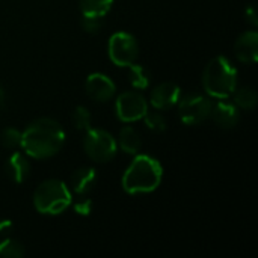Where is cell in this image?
I'll use <instances>...</instances> for the list:
<instances>
[{"label": "cell", "mask_w": 258, "mask_h": 258, "mask_svg": "<svg viewBox=\"0 0 258 258\" xmlns=\"http://www.w3.org/2000/svg\"><path fill=\"white\" fill-rule=\"evenodd\" d=\"M0 142L5 148H9V150L18 148L21 147V132L14 127H8L2 132Z\"/></svg>", "instance_id": "21"}, {"label": "cell", "mask_w": 258, "mask_h": 258, "mask_svg": "<svg viewBox=\"0 0 258 258\" xmlns=\"http://www.w3.org/2000/svg\"><path fill=\"white\" fill-rule=\"evenodd\" d=\"M181 97L180 86L172 82H163L157 85L150 94V103L157 110H168L174 107Z\"/></svg>", "instance_id": "10"}, {"label": "cell", "mask_w": 258, "mask_h": 258, "mask_svg": "<svg viewBox=\"0 0 258 258\" xmlns=\"http://www.w3.org/2000/svg\"><path fill=\"white\" fill-rule=\"evenodd\" d=\"M5 172L11 181L21 184L30 175V163L29 159L21 153H12L5 165Z\"/></svg>", "instance_id": "13"}, {"label": "cell", "mask_w": 258, "mask_h": 258, "mask_svg": "<svg viewBox=\"0 0 258 258\" xmlns=\"http://www.w3.org/2000/svg\"><path fill=\"white\" fill-rule=\"evenodd\" d=\"M85 91L91 100L98 103H106L115 95L116 86L107 76L101 73H94L88 76L85 82Z\"/></svg>", "instance_id": "9"}, {"label": "cell", "mask_w": 258, "mask_h": 258, "mask_svg": "<svg viewBox=\"0 0 258 258\" xmlns=\"http://www.w3.org/2000/svg\"><path fill=\"white\" fill-rule=\"evenodd\" d=\"M245 18H246V21H248L251 26H257L258 24V18H257V14H255V8H254L252 5H249V6L246 8V11H245Z\"/></svg>", "instance_id": "25"}, {"label": "cell", "mask_w": 258, "mask_h": 258, "mask_svg": "<svg viewBox=\"0 0 258 258\" xmlns=\"http://www.w3.org/2000/svg\"><path fill=\"white\" fill-rule=\"evenodd\" d=\"M234 94V104L239 109L245 110H252L257 106V92L251 86H243V88H236Z\"/></svg>", "instance_id": "17"}, {"label": "cell", "mask_w": 258, "mask_h": 258, "mask_svg": "<svg viewBox=\"0 0 258 258\" xmlns=\"http://www.w3.org/2000/svg\"><path fill=\"white\" fill-rule=\"evenodd\" d=\"M82 15L86 17H104L112 5L113 0H79Z\"/></svg>", "instance_id": "16"}, {"label": "cell", "mask_w": 258, "mask_h": 258, "mask_svg": "<svg viewBox=\"0 0 258 258\" xmlns=\"http://www.w3.org/2000/svg\"><path fill=\"white\" fill-rule=\"evenodd\" d=\"M203 86L213 98H228L237 88V70L225 56H216L204 68Z\"/></svg>", "instance_id": "3"}, {"label": "cell", "mask_w": 258, "mask_h": 258, "mask_svg": "<svg viewBox=\"0 0 258 258\" xmlns=\"http://www.w3.org/2000/svg\"><path fill=\"white\" fill-rule=\"evenodd\" d=\"M11 228V222L9 221H2L0 222V234H3L5 231H8Z\"/></svg>", "instance_id": "26"}, {"label": "cell", "mask_w": 258, "mask_h": 258, "mask_svg": "<svg viewBox=\"0 0 258 258\" xmlns=\"http://www.w3.org/2000/svg\"><path fill=\"white\" fill-rule=\"evenodd\" d=\"M178 116L186 125H198L204 122L210 113L213 103L201 94H186L178 100Z\"/></svg>", "instance_id": "6"}, {"label": "cell", "mask_w": 258, "mask_h": 258, "mask_svg": "<svg viewBox=\"0 0 258 258\" xmlns=\"http://www.w3.org/2000/svg\"><path fill=\"white\" fill-rule=\"evenodd\" d=\"M73 124L77 130L86 132L91 128V112L85 106H77L73 112Z\"/></svg>", "instance_id": "20"}, {"label": "cell", "mask_w": 258, "mask_h": 258, "mask_svg": "<svg viewBox=\"0 0 258 258\" xmlns=\"http://www.w3.org/2000/svg\"><path fill=\"white\" fill-rule=\"evenodd\" d=\"M124 153L127 154H138V151L141 150V145H142V141H141V136L139 133L130 127V125H125L121 128L119 132V136H118V144H116Z\"/></svg>", "instance_id": "15"}, {"label": "cell", "mask_w": 258, "mask_h": 258, "mask_svg": "<svg viewBox=\"0 0 258 258\" xmlns=\"http://www.w3.org/2000/svg\"><path fill=\"white\" fill-rule=\"evenodd\" d=\"M24 255V246L14 240V239H5L0 242V257L21 258Z\"/></svg>", "instance_id": "19"}, {"label": "cell", "mask_w": 258, "mask_h": 258, "mask_svg": "<svg viewBox=\"0 0 258 258\" xmlns=\"http://www.w3.org/2000/svg\"><path fill=\"white\" fill-rule=\"evenodd\" d=\"M142 119L145 121V125L151 132H156V133H162L168 127V122H166L165 116L160 115L159 112H147Z\"/></svg>", "instance_id": "22"}, {"label": "cell", "mask_w": 258, "mask_h": 258, "mask_svg": "<svg viewBox=\"0 0 258 258\" xmlns=\"http://www.w3.org/2000/svg\"><path fill=\"white\" fill-rule=\"evenodd\" d=\"M163 177L160 163L147 154H139L133 159L122 175V189L128 194H148L159 187Z\"/></svg>", "instance_id": "2"}, {"label": "cell", "mask_w": 258, "mask_h": 258, "mask_svg": "<svg viewBox=\"0 0 258 258\" xmlns=\"http://www.w3.org/2000/svg\"><path fill=\"white\" fill-rule=\"evenodd\" d=\"M97 183V172L94 168L83 166L73 172L71 175V189L74 194L85 197L88 195Z\"/></svg>", "instance_id": "14"}, {"label": "cell", "mask_w": 258, "mask_h": 258, "mask_svg": "<svg viewBox=\"0 0 258 258\" xmlns=\"http://www.w3.org/2000/svg\"><path fill=\"white\" fill-rule=\"evenodd\" d=\"M116 116L122 122H136L148 112V103L138 91H125L118 95L115 101Z\"/></svg>", "instance_id": "8"}, {"label": "cell", "mask_w": 258, "mask_h": 258, "mask_svg": "<svg viewBox=\"0 0 258 258\" xmlns=\"http://www.w3.org/2000/svg\"><path fill=\"white\" fill-rule=\"evenodd\" d=\"M5 104V91H3V88L0 86V107Z\"/></svg>", "instance_id": "27"}, {"label": "cell", "mask_w": 258, "mask_h": 258, "mask_svg": "<svg viewBox=\"0 0 258 258\" xmlns=\"http://www.w3.org/2000/svg\"><path fill=\"white\" fill-rule=\"evenodd\" d=\"M107 53L115 65L130 67L139 56V45L133 35L127 32H116L109 39Z\"/></svg>", "instance_id": "7"}, {"label": "cell", "mask_w": 258, "mask_h": 258, "mask_svg": "<svg viewBox=\"0 0 258 258\" xmlns=\"http://www.w3.org/2000/svg\"><path fill=\"white\" fill-rule=\"evenodd\" d=\"M65 144L62 125L51 118H41L21 132V148L29 157L48 159L60 151Z\"/></svg>", "instance_id": "1"}, {"label": "cell", "mask_w": 258, "mask_h": 258, "mask_svg": "<svg viewBox=\"0 0 258 258\" xmlns=\"http://www.w3.org/2000/svg\"><path fill=\"white\" fill-rule=\"evenodd\" d=\"M82 27L86 33H98L103 29V17H86L82 15Z\"/></svg>", "instance_id": "23"}, {"label": "cell", "mask_w": 258, "mask_h": 258, "mask_svg": "<svg viewBox=\"0 0 258 258\" xmlns=\"http://www.w3.org/2000/svg\"><path fill=\"white\" fill-rule=\"evenodd\" d=\"M73 203L68 186L60 180H47L41 183L33 194V206L42 215H60Z\"/></svg>", "instance_id": "4"}, {"label": "cell", "mask_w": 258, "mask_h": 258, "mask_svg": "<svg viewBox=\"0 0 258 258\" xmlns=\"http://www.w3.org/2000/svg\"><path fill=\"white\" fill-rule=\"evenodd\" d=\"M74 212L82 216H88L92 212V201L89 198H83L74 204Z\"/></svg>", "instance_id": "24"}, {"label": "cell", "mask_w": 258, "mask_h": 258, "mask_svg": "<svg viewBox=\"0 0 258 258\" xmlns=\"http://www.w3.org/2000/svg\"><path fill=\"white\" fill-rule=\"evenodd\" d=\"M118 145L115 138L101 128H88L83 138L85 154L97 163H107L116 154Z\"/></svg>", "instance_id": "5"}, {"label": "cell", "mask_w": 258, "mask_h": 258, "mask_svg": "<svg viewBox=\"0 0 258 258\" xmlns=\"http://www.w3.org/2000/svg\"><path fill=\"white\" fill-rule=\"evenodd\" d=\"M128 82L135 89H147L150 85V73L142 65L132 63L128 67Z\"/></svg>", "instance_id": "18"}, {"label": "cell", "mask_w": 258, "mask_h": 258, "mask_svg": "<svg viewBox=\"0 0 258 258\" xmlns=\"http://www.w3.org/2000/svg\"><path fill=\"white\" fill-rule=\"evenodd\" d=\"M237 59L243 63H255L258 59V33L255 30L245 32L239 36L234 45Z\"/></svg>", "instance_id": "12"}, {"label": "cell", "mask_w": 258, "mask_h": 258, "mask_svg": "<svg viewBox=\"0 0 258 258\" xmlns=\"http://www.w3.org/2000/svg\"><path fill=\"white\" fill-rule=\"evenodd\" d=\"M210 116L213 118V121L218 127L228 130V128H234L239 124L240 112L234 103H230V101H227V98H224L212 107Z\"/></svg>", "instance_id": "11"}]
</instances>
